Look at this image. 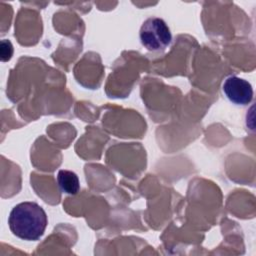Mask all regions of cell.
Returning <instances> with one entry per match:
<instances>
[{
  "instance_id": "obj_1",
  "label": "cell",
  "mask_w": 256,
  "mask_h": 256,
  "mask_svg": "<svg viewBox=\"0 0 256 256\" xmlns=\"http://www.w3.org/2000/svg\"><path fill=\"white\" fill-rule=\"evenodd\" d=\"M11 232L26 241H36L45 232L48 219L44 209L36 202H21L14 206L8 217Z\"/></svg>"
},
{
  "instance_id": "obj_2",
  "label": "cell",
  "mask_w": 256,
  "mask_h": 256,
  "mask_svg": "<svg viewBox=\"0 0 256 256\" xmlns=\"http://www.w3.org/2000/svg\"><path fill=\"white\" fill-rule=\"evenodd\" d=\"M141 44L149 51L165 50L172 41V34L166 22L159 17L146 19L139 31Z\"/></svg>"
},
{
  "instance_id": "obj_3",
  "label": "cell",
  "mask_w": 256,
  "mask_h": 256,
  "mask_svg": "<svg viewBox=\"0 0 256 256\" xmlns=\"http://www.w3.org/2000/svg\"><path fill=\"white\" fill-rule=\"evenodd\" d=\"M226 98L235 105H248L253 99L252 85L245 79L238 76H229L222 85Z\"/></svg>"
},
{
  "instance_id": "obj_4",
  "label": "cell",
  "mask_w": 256,
  "mask_h": 256,
  "mask_svg": "<svg viewBox=\"0 0 256 256\" xmlns=\"http://www.w3.org/2000/svg\"><path fill=\"white\" fill-rule=\"evenodd\" d=\"M57 183L60 190L69 195H75L79 192L80 182L76 173L70 170H59L57 174Z\"/></svg>"
},
{
  "instance_id": "obj_5",
  "label": "cell",
  "mask_w": 256,
  "mask_h": 256,
  "mask_svg": "<svg viewBox=\"0 0 256 256\" xmlns=\"http://www.w3.org/2000/svg\"><path fill=\"white\" fill-rule=\"evenodd\" d=\"M7 42H8V40H2V42H1L0 52H1V60L2 61L10 60V58L12 57V54H13V46L12 45L8 49H6Z\"/></svg>"
}]
</instances>
